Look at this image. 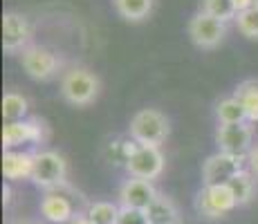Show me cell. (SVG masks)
I'll use <instances>...</instances> for the list:
<instances>
[{"label": "cell", "mask_w": 258, "mask_h": 224, "mask_svg": "<svg viewBox=\"0 0 258 224\" xmlns=\"http://www.w3.org/2000/svg\"><path fill=\"white\" fill-rule=\"evenodd\" d=\"M238 206L236 197L227 184H218V186H202L196 197V211L207 220H218L225 217L229 211Z\"/></svg>", "instance_id": "cell-6"}, {"label": "cell", "mask_w": 258, "mask_h": 224, "mask_svg": "<svg viewBox=\"0 0 258 224\" xmlns=\"http://www.w3.org/2000/svg\"><path fill=\"white\" fill-rule=\"evenodd\" d=\"M254 5H258V0H254Z\"/></svg>", "instance_id": "cell-30"}, {"label": "cell", "mask_w": 258, "mask_h": 224, "mask_svg": "<svg viewBox=\"0 0 258 224\" xmlns=\"http://www.w3.org/2000/svg\"><path fill=\"white\" fill-rule=\"evenodd\" d=\"M45 139V126L38 119H23V121L7 123L3 128V148L14 151L23 143H41Z\"/></svg>", "instance_id": "cell-11"}, {"label": "cell", "mask_w": 258, "mask_h": 224, "mask_svg": "<svg viewBox=\"0 0 258 224\" xmlns=\"http://www.w3.org/2000/svg\"><path fill=\"white\" fill-rule=\"evenodd\" d=\"M119 208L115 202H108V200H97L90 202L86 208V215L90 217V222L94 224H117L119 220Z\"/></svg>", "instance_id": "cell-20"}, {"label": "cell", "mask_w": 258, "mask_h": 224, "mask_svg": "<svg viewBox=\"0 0 258 224\" xmlns=\"http://www.w3.org/2000/svg\"><path fill=\"white\" fill-rule=\"evenodd\" d=\"M126 171L131 177L137 179H155L164 171V155L160 146H146V143H135L128 148L126 155Z\"/></svg>", "instance_id": "cell-5"}, {"label": "cell", "mask_w": 258, "mask_h": 224, "mask_svg": "<svg viewBox=\"0 0 258 224\" xmlns=\"http://www.w3.org/2000/svg\"><path fill=\"white\" fill-rule=\"evenodd\" d=\"M247 166H249V171L258 177V143L249 151V155H247Z\"/></svg>", "instance_id": "cell-25"}, {"label": "cell", "mask_w": 258, "mask_h": 224, "mask_svg": "<svg viewBox=\"0 0 258 224\" xmlns=\"http://www.w3.org/2000/svg\"><path fill=\"white\" fill-rule=\"evenodd\" d=\"M168 132H171V123H168L166 114L155 108H144L131 119V137L135 143L160 146L166 141Z\"/></svg>", "instance_id": "cell-2"}, {"label": "cell", "mask_w": 258, "mask_h": 224, "mask_svg": "<svg viewBox=\"0 0 258 224\" xmlns=\"http://www.w3.org/2000/svg\"><path fill=\"white\" fill-rule=\"evenodd\" d=\"M216 117H218V123H220V126H231V123H245L247 121V114L234 94L218 101Z\"/></svg>", "instance_id": "cell-19"}, {"label": "cell", "mask_w": 258, "mask_h": 224, "mask_svg": "<svg viewBox=\"0 0 258 224\" xmlns=\"http://www.w3.org/2000/svg\"><path fill=\"white\" fill-rule=\"evenodd\" d=\"M23 69L34 81H49L63 67V61L56 52H52L45 45H29L21 52Z\"/></svg>", "instance_id": "cell-4"}, {"label": "cell", "mask_w": 258, "mask_h": 224, "mask_svg": "<svg viewBox=\"0 0 258 224\" xmlns=\"http://www.w3.org/2000/svg\"><path fill=\"white\" fill-rule=\"evenodd\" d=\"M14 224H38V222H34V220H16Z\"/></svg>", "instance_id": "cell-29"}, {"label": "cell", "mask_w": 258, "mask_h": 224, "mask_svg": "<svg viewBox=\"0 0 258 224\" xmlns=\"http://www.w3.org/2000/svg\"><path fill=\"white\" fill-rule=\"evenodd\" d=\"M227 36V23L198 12L188 21V38L200 49H216Z\"/></svg>", "instance_id": "cell-9"}, {"label": "cell", "mask_w": 258, "mask_h": 224, "mask_svg": "<svg viewBox=\"0 0 258 224\" xmlns=\"http://www.w3.org/2000/svg\"><path fill=\"white\" fill-rule=\"evenodd\" d=\"M254 177L256 175L251 171H240L227 184V186L231 188V193H234L238 206H245V204H249L254 200V195H256V179Z\"/></svg>", "instance_id": "cell-18"}, {"label": "cell", "mask_w": 258, "mask_h": 224, "mask_svg": "<svg viewBox=\"0 0 258 224\" xmlns=\"http://www.w3.org/2000/svg\"><path fill=\"white\" fill-rule=\"evenodd\" d=\"M9 200H12V197H9V186H5V188H3V202L9 204Z\"/></svg>", "instance_id": "cell-28"}, {"label": "cell", "mask_w": 258, "mask_h": 224, "mask_svg": "<svg viewBox=\"0 0 258 224\" xmlns=\"http://www.w3.org/2000/svg\"><path fill=\"white\" fill-rule=\"evenodd\" d=\"M155 197H157V191H155V186H153V182H148V179L131 177L119 188V204H121V206L146 211Z\"/></svg>", "instance_id": "cell-13"}, {"label": "cell", "mask_w": 258, "mask_h": 224, "mask_svg": "<svg viewBox=\"0 0 258 224\" xmlns=\"http://www.w3.org/2000/svg\"><path fill=\"white\" fill-rule=\"evenodd\" d=\"M99 92H101V81L94 72L88 67H70L63 72L61 77V97L66 99L70 106L83 108L97 101Z\"/></svg>", "instance_id": "cell-1"}, {"label": "cell", "mask_w": 258, "mask_h": 224, "mask_svg": "<svg viewBox=\"0 0 258 224\" xmlns=\"http://www.w3.org/2000/svg\"><path fill=\"white\" fill-rule=\"evenodd\" d=\"M34 168V153L23 151H5L3 155V175L9 182H18V179H29Z\"/></svg>", "instance_id": "cell-14"}, {"label": "cell", "mask_w": 258, "mask_h": 224, "mask_svg": "<svg viewBox=\"0 0 258 224\" xmlns=\"http://www.w3.org/2000/svg\"><path fill=\"white\" fill-rule=\"evenodd\" d=\"M41 215L47 222H54V224H70L79 213L74 202L63 193V186H61L45 193V197L41 200Z\"/></svg>", "instance_id": "cell-12"}, {"label": "cell", "mask_w": 258, "mask_h": 224, "mask_svg": "<svg viewBox=\"0 0 258 224\" xmlns=\"http://www.w3.org/2000/svg\"><path fill=\"white\" fill-rule=\"evenodd\" d=\"M27 110H29V103L23 94H18V92H5L3 94V119L7 123L23 121Z\"/></svg>", "instance_id": "cell-21"}, {"label": "cell", "mask_w": 258, "mask_h": 224, "mask_svg": "<svg viewBox=\"0 0 258 224\" xmlns=\"http://www.w3.org/2000/svg\"><path fill=\"white\" fill-rule=\"evenodd\" d=\"M216 143H218V148H220V153L247 157L249 151L254 148V128H251L249 121L231 123V126H218Z\"/></svg>", "instance_id": "cell-8"}, {"label": "cell", "mask_w": 258, "mask_h": 224, "mask_svg": "<svg viewBox=\"0 0 258 224\" xmlns=\"http://www.w3.org/2000/svg\"><path fill=\"white\" fill-rule=\"evenodd\" d=\"M68 177V162L56 151H38L34 153V168H32V182L36 186L54 191V188L66 186Z\"/></svg>", "instance_id": "cell-3"}, {"label": "cell", "mask_w": 258, "mask_h": 224, "mask_svg": "<svg viewBox=\"0 0 258 224\" xmlns=\"http://www.w3.org/2000/svg\"><path fill=\"white\" fill-rule=\"evenodd\" d=\"M234 97L240 101L242 110L247 114V121L256 123L258 121V81L256 79L238 83V88L234 90Z\"/></svg>", "instance_id": "cell-16"}, {"label": "cell", "mask_w": 258, "mask_h": 224, "mask_svg": "<svg viewBox=\"0 0 258 224\" xmlns=\"http://www.w3.org/2000/svg\"><path fill=\"white\" fill-rule=\"evenodd\" d=\"M117 224H151V222H148L146 211H142V208L121 206V208H119V220H117Z\"/></svg>", "instance_id": "cell-24"}, {"label": "cell", "mask_w": 258, "mask_h": 224, "mask_svg": "<svg viewBox=\"0 0 258 224\" xmlns=\"http://www.w3.org/2000/svg\"><path fill=\"white\" fill-rule=\"evenodd\" d=\"M234 5H236V9H238V14H240V12H245V9L254 7V0H234Z\"/></svg>", "instance_id": "cell-26"}, {"label": "cell", "mask_w": 258, "mask_h": 224, "mask_svg": "<svg viewBox=\"0 0 258 224\" xmlns=\"http://www.w3.org/2000/svg\"><path fill=\"white\" fill-rule=\"evenodd\" d=\"M200 12L211 18H218L222 23H229L238 18V9H236L234 0H202Z\"/></svg>", "instance_id": "cell-22"}, {"label": "cell", "mask_w": 258, "mask_h": 224, "mask_svg": "<svg viewBox=\"0 0 258 224\" xmlns=\"http://www.w3.org/2000/svg\"><path fill=\"white\" fill-rule=\"evenodd\" d=\"M70 224H94V222H90V217H88L86 213H79V215L74 217V220H72Z\"/></svg>", "instance_id": "cell-27"}, {"label": "cell", "mask_w": 258, "mask_h": 224, "mask_svg": "<svg viewBox=\"0 0 258 224\" xmlns=\"http://www.w3.org/2000/svg\"><path fill=\"white\" fill-rule=\"evenodd\" d=\"M236 23H238V32L242 36L249 38V41H258V5L238 14Z\"/></svg>", "instance_id": "cell-23"}, {"label": "cell", "mask_w": 258, "mask_h": 224, "mask_svg": "<svg viewBox=\"0 0 258 224\" xmlns=\"http://www.w3.org/2000/svg\"><path fill=\"white\" fill-rule=\"evenodd\" d=\"M34 29L27 16L18 12H5L3 14V49L7 54L23 52L32 45Z\"/></svg>", "instance_id": "cell-10"}, {"label": "cell", "mask_w": 258, "mask_h": 224, "mask_svg": "<svg viewBox=\"0 0 258 224\" xmlns=\"http://www.w3.org/2000/svg\"><path fill=\"white\" fill-rule=\"evenodd\" d=\"M247 157L229 155V153H220L211 155L202 166V184L205 186H218V184H229L240 171H245Z\"/></svg>", "instance_id": "cell-7"}, {"label": "cell", "mask_w": 258, "mask_h": 224, "mask_svg": "<svg viewBox=\"0 0 258 224\" xmlns=\"http://www.w3.org/2000/svg\"><path fill=\"white\" fill-rule=\"evenodd\" d=\"M117 14L128 23H142L153 12L155 0H112Z\"/></svg>", "instance_id": "cell-17"}, {"label": "cell", "mask_w": 258, "mask_h": 224, "mask_svg": "<svg viewBox=\"0 0 258 224\" xmlns=\"http://www.w3.org/2000/svg\"><path fill=\"white\" fill-rule=\"evenodd\" d=\"M146 215L151 224H177L180 222V213H177V206L171 197L157 193V197L153 200V204L146 208Z\"/></svg>", "instance_id": "cell-15"}]
</instances>
